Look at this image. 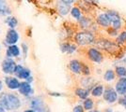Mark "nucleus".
I'll use <instances>...</instances> for the list:
<instances>
[{"label":"nucleus","mask_w":126,"mask_h":112,"mask_svg":"<svg viewBox=\"0 0 126 112\" xmlns=\"http://www.w3.org/2000/svg\"><path fill=\"white\" fill-rule=\"evenodd\" d=\"M75 95H77L79 98L81 99H84L86 100L88 98V96L89 94V91L88 89H83V88H77L75 89V92H74Z\"/></svg>","instance_id":"nucleus-20"},{"label":"nucleus","mask_w":126,"mask_h":112,"mask_svg":"<svg viewBox=\"0 0 126 112\" xmlns=\"http://www.w3.org/2000/svg\"><path fill=\"white\" fill-rule=\"evenodd\" d=\"M104 92H105V88L104 86L99 84V85H96L94 88H92V90L90 92L91 95L94 96V97H100L104 94Z\"/></svg>","instance_id":"nucleus-19"},{"label":"nucleus","mask_w":126,"mask_h":112,"mask_svg":"<svg viewBox=\"0 0 126 112\" xmlns=\"http://www.w3.org/2000/svg\"><path fill=\"white\" fill-rule=\"evenodd\" d=\"M119 104L121 105L122 107L126 108V94L125 95H122L121 98L119 99Z\"/></svg>","instance_id":"nucleus-30"},{"label":"nucleus","mask_w":126,"mask_h":112,"mask_svg":"<svg viewBox=\"0 0 126 112\" xmlns=\"http://www.w3.org/2000/svg\"><path fill=\"white\" fill-rule=\"evenodd\" d=\"M115 73H116V76H118V77H120V79L121 78H125L126 77V68L124 66H116L115 68Z\"/></svg>","instance_id":"nucleus-25"},{"label":"nucleus","mask_w":126,"mask_h":112,"mask_svg":"<svg viewBox=\"0 0 126 112\" xmlns=\"http://www.w3.org/2000/svg\"><path fill=\"white\" fill-rule=\"evenodd\" d=\"M0 50H1V46H0Z\"/></svg>","instance_id":"nucleus-40"},{"label":"nucleus","mask_w":126,"mask_h":112,"mask_svg":"<svg viewBox=\"0 0 126 112\" xmlns=\"http://www.w3.org/2000/svg\"><path fill=\"white\" fill-rule=\"evenodd\" d=\"M82 73L85 75H89L90 74V69L89 67L85 64H82Z\"/></svg>","instance_id":"nucleus-29"},{"label":"nucleus","mask_w":126,"mask_h":112,"mask_svg":"<svg viewBox=\"0 0 126 112\" xmlns=\"http://www.w3.org/2000/svg\"><path fill=\"white\" fill-rule=\"evenodd\" d=\"M20 54V49L16 45H12V46H9V48L7 50V56L9 58L11 57H17Z\"/></svg>","instance_id":"nucleus-18"},{"label":"nucleus","mask_w":126,"mask_h":112,"mask_svg":"<svg viewBox=\"0 0 126 112\" xmlns=\"http://www.w3.org/2000/svg\"><path fill=\"white\" fill-rule=\"evenodd\" d=\"M105 112H114V111H113L112 108H106V109L105 110Z\"/></svg>","instance_id":"nucleus-34"},{"label":"nucleus","mask_w":126,"mask_h":112,"mask_svg":"<svg viewBox=\"0 0 126 112\" xmlns=\"http://www.w3.org/2000/svg\"><path fill=\"white\" fill-rule=\"evenodd\" d=\"M60 51L64 53H74L76 51V46L72 43H62L60 45Z\"/></svg>","instance_id":"nucleus-17"},{"label":"nucleus","mask_w":126,"mask_h":112,"mask_svg":"<svg viewBox=\"0 0 126 112\" xmlns=\"http://www.w3.org/2000/svg\"><path fill=\"white\" fill-rule=\"evenodd\" d=\"M5 82L6 85L8 86V88L11 89V90H18L19 87H20V84H21V82L17 80L16 78H13V77L6 78Z\"/></svg>","instance_id":"nucleus-15"},{"label":"nucleus","mask_w":126,"mask_h":112,"mask_svg":"<svg viewBox=\"0 0 126 112\" xmlns=\"http://www.w3.org/2000/svg\"><path fill=\"white\" fill-rule=\"evenodd\" d=\"M74 1H70V0H61V1H58L57 8H58V13L62 16L67 15L69 12H71L72 10V3Z\"/></svg>","instance_id":"nucleus-6"},{"label":"nucleus","mask_w":126,"mask_h":112,"mask_svg":"<svg viewBox=\"0 0 126 112\" xmlns=\"http://www.w3.org/2000/svg\"><path fill=\"white\" fill-rule=\"evenodd\" d=\"M106 13L110 19L111 27L116 29V30L121 29V25H122V21H121V18L120 16V14L115 10H108L106 11Z\"/></svg>","instance_id":"nucleus-3"},{"label":"nucleus","mask_w":126,"mask_h":112,"mask_svg":"<svg viewBox=\"0 0 126 112\" xmlns=\"http://www.w3.org/2000/svg\"><path fill=\"white\" fill-rule=\"evenodd\" d=\"M25 112H35L33 109H27V110H26Z\"/></svg>","instance_id":"nucleus-37"},{"label":"nucleus","mask_w":126,"mask_h":112,"mask_svg":"<svg viewBox=\"0 0 126 112\" xmlns=\"http://www.w3.org/2000/svg\"><path fill=\"white\" fill-rule=\"evenodd\" d=\"M84 107L83 106H81V105H77V106H75L74 107V109H73V112H84Z\"/></svg>","instance_id":"nucleus-31"},{"label":"nucleus","mask_w":126,"mask_h":112,"mask_svg":"<svg viewBox=\"0 0 126 112\" xmlns=\"http://www.w3.org/2000/svg\"><path fill=\"white\" fill-rule=\"evenodd\" d=\"M2 88H3V83H2V81L0 80V91L2 90Z\"/></svg>","instance_id":"nucleus-35"},{"label":"nucleus","mask_w":126,"mask_h":112,"mask_svg":"<svg viewBox=\"0 0 126 112\" xmlns=\"http://www.w3.org/2000/svg\"><path fill=\"white\" fill-rule=\"evenodd\" d=\"M118 93L114 88L112 87H107L105 89L103 97L105 99V102H107L108 104H114L116 101H118Z\"/></svg>","instance_id":"nucleus-4"},{"label":"nucleus","mask_w":126,"mask_h":112,"mask_svg":"<svg viewBox=\"0 0 126 112\" xmlns=\"http://www.w3.org/2000/svg\"><path fill=\"white\" fill-rule=\"evenodd\" d=\"M18 90H19V92H20L21 94H23V95H25V96L31 95L32 93L34 92L31 85H30V83H28V82H26V81L21 82L20 87H19Z\"/></svg>","instance_id":"nucleus-14"},{"label":"nucleus","mask_w":126,"mask_h":112,"mask_svg":"<svg viewBox=\"0 0 126 112\" xmlns=\"http://www.w3.org/2000/svg\"><path fill=\"white\" fill-rule=\"evenodd\" d=\"M79 24L82 28H88L90 25V21H89L88 18L86 17H82L80 20H79Z\"/></svg>","instance_id":"nucleus-28"},{"label":"nucleus","mask_w":126,"mask_h":112,"mask_svg":"<svg viewBox=\"0 0 126 112\" xmlns=\"http://www.w3.org/2000/svg\"><path fill=\"white\" fill-rule=\"evenodd\" d=\"M14 74L19 78V79H23V80H27L28 78H30V70L22 66L20 64H17L16 65L15 71H14Z\"/></svg>","instance_id":"nucleus-11"},{"label":"nucleus","mask_w":126,"mask_h":112,"mask_svg":"<svg viewBox=\"0 0 126 112\" xmlns=\"http://www.w3.org/2000/svg\"><path fill=\"white\" fill-rule=\"evenodd\" d=\"M74 40L80 46H86V45L94 42L95 37L93 33L89 32V31H82V32H78L77 34H75Z\"/></svg>","instance_id":"nucleus-2"},{"label":"nucleus","mask_w":126,"mask_h":112,"mask_svg":"<svg viewBox=\"0 0 126 112\" xmlns=\"http://www.w3.org/2000/svg\"><path fill=\"white\" fill-rule=\"evenodd\" d=\"M71 15L74 17L75 20H77V21H79L82 18V16H81V10H80V9H79L78 7H73L72 8Z\"/></svg>","instance_id":"nucleus-24"},{"label":"nucleus","mask_w":126,"mask_h":112,"mask_svg":"<svg viewBox=\"0 0 126 112\" xmlns=\"http://www.w3.org/2000/svg\"><path fill=\"white\" fill-rule=\"evenodd\" d=\"M116 78V73H115V70H112V69H107L105 71V75H104V80L107 82H110V81H113L115 80Z\"/></svg>","instance_id":"nucleus-21"},{"label":"nucleus","mask_w":126,"mask_h":112,"mask_svg":"<svg viewBox=\"0 0 126 112\" xmlns=\"http://www.w3.org/2000/svg\"><path fill=\"white\" fill-rule=\"evenodd\" d=\"M16 65L17 64H15V62L12 59L7 58L3 61L1 67H2V70H3V72L5 74H11V73H14Z\"/></svg>","instance_id":"nucleus-8"},{"label":"nucleus","mask_w":126,"mask_h":112,"mask_svg":"<svg viewBox=\"0 0 126 112\" xmlns=\"http://www.w3.org/2000/svg\"><path fill=\"white\" fill-rule=\"evenodd\" d=\"M30 107L35 112H49V109L46 108L42 98L34 97L30 102Z\"/></svg>","instance_id":"nucleus-5"},{"label":"nucleus","mask_w":126,"mask_h":112,"mask_svg":"<svg viewBox=\"0 0 126 112\" xmlns=\"http://www.w3.org/2000/svg\"><path fill=\"white\" fill-rule=\"evenodd\" d=\"M107 32H108V34H109L110 36H112V37H114V36H117V35H118V30H116V29L112 28V27H109V28H108Z\"/></svg>","instance_id":"nucleus-32"},{"label":"nucleus","mask_w":126,"mask_h":112,"mask_svg":"<svg viewBox=\"0 0 126 112\" xmlns=\"http://www.w3.org/2000/svg\"><path fill=\"white\" fill-rule=\"evenodd\" d=\"M89 112H101L99 110H91V111H89Z\"/></svg>","instance_id":"nucleus-38"},{"label":"nucleus","mask_w":126,"mask_h":112,"mask_svg":"<svg viewBox=\"0 0 126 112\" xmlns=\"http://www.w3.org/2000/svg\"><path fill=\"white\" fill-rule=\"evenodd\" d=\"M50 94H51V95H56V96H59V95H60V93H58V92H51Z\"/></svg>","instance_id":"nucleus-33"},{"label":"nucleus","mask_w":126,"mask_h":112,"mask_svg":"<svg viewBox=\"0 0 126 112\" xmlns=\"http://www.w3.org/2000/svg\"><path fill=\"white\" fill-rule=\"evenodd\" d=\"M98 46L101 47L102 49H104L105 51H109V52H112V51H118L119 49V46L116 44V43L112 42V41H109L107 39H101L98 41Z\"/></svg>","instance_id":"nucleus-9"},{"label":"nucleus","mask_w":126,"mask_h":112,"mask_svg":"<svg viewBox=\"0 0 126 112\" xmlns=\"http://www.w3.org/2000/svg\"><path fill=\"white\" fill-rule=\"evenodd\" d=\"M117 44H123L126 42V31H122L121 34H119V36L117 37Z\"/></svg>","instance_id":"nucleus-27"},{"label":"nucleus","mask_w":126,"mask_h":112,"mask_svg":"<svg viewBox=\"0 0 126 112\" xmlns=\"http://www.w3.org/2000/svg\"><path fill=\"white\" fill-rule=\"evenodd\" d=\"M22 103L18 96L12 93L3 92L0 94V106L5 110L14 111L16 109L20 108Z\"/></svg>","instance_id":"nucleus-1"},{"label":"nucleus","mask_w":126,"mask_h":112,"mask_svg":"<svg viewBox=\"0 0 126 112\" xmlns=\"http://www.w3.org/2000/svg\"><path fill=\"white\" fill-rule=\"evenodd\" d=\"M6 23L10 26L11 29H13V28H15V27L17 26L18 21H17V19H16L15 17H9V18L6 20Z\"/></svg>","instance_id":"nucleus-26"},{"label":"nucleus","mask_w":126,"mask_h":112,"mask_svg":"<svg viewBox=\"0 0 126 112\" xmlns=\"http://www.w3.org/2000/svg\"><path fill=\"white\" fill-rule=\"evenodd\" d=\"M11 13V9L7 6L6 2L0 1V15H10Z\"/></svg>","instance_id":"nucleus-22"},{"label":"nucleus","mask_w":126,"mask_h":112,"mask_svg":"<svg viewBox=\"0 0 126 112\" xmlns=\"http://www.w3.org/2000/svg\"><path fill=\"white\" fill-rule=\"evenodd\" d=\"M0 112H5V109L1 107V106H0Z\"/></svg>","instance_id":"nucleus-36"},{"label":"nucleus","mask_w":126,"mask_h":112,"mask_svg":"<svg viewBox=\"0 0 126 112\" xmlns=\"http://www.w3.org/2000/svg\"><path fill=\"white\" fill-rule=\"evenodd\" d=\"M115 112H121V111H115Z\"/></svg>","instance_id":"nucleus-39"},{"label":"nucleus","mask_w":126,"mask_h":112,"mask_svg":"<svg viewBox=\"0 0 126 112\" xmlns=\"http://www.w3.org/2000/svg\"><path fill=\"white\" fill-rule=\"evenodd\" d=\"M18 39H19V35H18V33L16 32L14 29H10V30L7 32L5 42H6V44H8L9 46L15 45V43L18 41Z\"/></svg>","instance_id":"nucleus-10"},{"label":"nucleus","mask_w":126,"mask_h":112,"mask_svg":"<svg viewBox=\"0 0 126 112\" xmlns=\"http://www.w3.org/2000/svg\"><path fill=\"white\" fill-rule=\"evenodd\" d=\"M115 90L119 95H125L126 94V77L121 78L117 81L115 85Z\"/></svg>","instance_id":"nucleus-13"},{"label":"nucleus","mask_w":126,"mask_h":112,"mask_svg":"<svg viewBox=\"0 0 126 112\" xmlns=\"http://www.w3.org/2000/svg\"><path fill=\"white\" fill-rule=\"evenodd\" d=\"M69 67L71 71L74 74H80L82 73V63L79 62L78 60H72L69 64Z\"/></svg>","instance_id":"nucleus-16"},{"label":"nucleus","mask_w":126,"mask_h":112,"mask_svg":"<svg viewBox=\"0 0 126 112\" xmlns=\"http://www.w3.org/2000/svg\"><path fill=\"white\" fill-rule=\"evenodd\" d=\"M88 57L89 59L93 62V63H97V64H100L103 62L104 60V55L102 54L100 51L96 48H90L88 51Z\"/></svg>","instance_id":"nucleus-7"},{"label":"nucleus","mask_w":126,"mask_h":112,"mask_svg":"<svg viewBox=\"0 0 126 112\" xmlns=\"http://www.w3.org/2000/svg\"><path fill=\"white\" fill-rule=\"evenodd\" d=\"M96 21H97V23L101 25L102 27H105V28H109L111 27V23H110V19L107 15V13L105 12V13H100L97 18H96Z\"/></svg>","instance_id":"nucleus-12"},{"label":"nucleus","mask_w":126,"mask_h":112,"mask_svg":"<svg viewBox=\"0 0 126 112\" xmlns=\"http://www.w3.org/2000/svg\"><path fill=\"white\" fill-rule=\"evenodd\" d=\"M83 107H84L85 110L91 111V110H93L92 108H93V107H94V102H93L92 99H90V98H87V99L84 101Z\"/></svg>","instance_id":"nucleus-23"}]
</instances>
